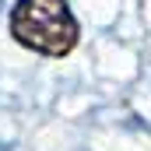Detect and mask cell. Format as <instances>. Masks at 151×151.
<instances>
[{"label": "cell", "instance_id": "6da1fadb", "mask_svg": "<svg viewBox=\"0 0 151 151\" xmlns=\"http://www.w3.org/2000/svg\"><path fill=\"white\" fill-rule=\"evenodd\" d=\"M11 35L39 56L60 60L77 46L81 25L67 0H18L11 7Z\"/></svg>", "mask_w": 151, "mask_h": 151}]
</instances>
